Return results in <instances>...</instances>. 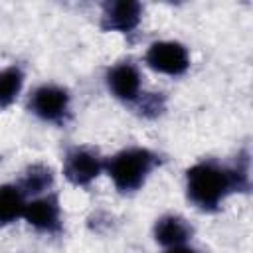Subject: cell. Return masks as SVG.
Here are the masks:
<instances>
[{
  "label": "cell",
  "instance_id": "52a82bcc",
  "mask_svg": "<svg viewBox=\"0 0 253 253\" xmlns=\"http://www.w3.org/2000/svg\"><path fill=\"white\" fill-rule=\"evenodd\" d=\"M24 217L30 225H34L40 231H59V204L55 196H45L32 200L24 208Z\"/></svg>",
  "mask_w": 253,
  "mask_h": 253
},
{
  "label": "cell",
  "instance_id": "7a4b0ae2",
  "mask_svg": "<svg viewBox=\"0 0 253 253\" xmlns=\"http://www.w3.org/2000/svg\"><path fill=\"white\" fill-rule=\"evenodd\" d=\"M154 162H156V156L150 150L126 148L109 160L107 170L121 192H132L142 186Z\"/></svg>",
  "mask_w": 253,
  "mask_h": 253
},
{
  "label": "cell",
  "instance_id": "3957f363",
  "mask_svg": "<svg viewBox=\"0 0 253 253\" xmlns=\"http://www.w3.org/2000/svg\"><path fill=\"white\" fill-rule=\"evenodd\" d=\"M146 63L154 71L166 75H182L190 65V57L186 47L178 42H156L146 51Z\"/></svg>",
  "mask_w": 253,
  "mask_h": 253
},
{
  "label": "cell",
  "instance_id": "5bb4252c",
  "mask_svg": "<svg viewBox=\"0 0 253 253\" xmlns=\"http://www.w3.org/2000/svg\"><path fill=\"white\" fill-rule=\"evenodd\" d=\"M166 253H196V251L190 249V247H180V245H176V247H172V249L166 251Z\"/></svg>",
  "mask_w": 253,
  "mask_h": 253
},
{
  "label": "cell",
  "instance_id": "30bf717a",
  "mask_svg": "<svg viewBox=\"0 0 253 253\" xmlns=\"http://www.w3.org/2000/svg\"><path fill=\"white\" fill-rule=\"evenodd\" d=\"M24 208H26L24 192L18 186H10V184L0 186V225L10 223L20 215H24Z\"/></svg>",
  "mask_w": 253,
  "mask_h": 253
},
{
  "label": "cell",
  "instance_id": "4fadbf2b",
  "mask_svg": "<svg viewBox=\"0 0 253 253\" xmlns=\"http://www.w3.org/2000/svg\"><path fill=\"white\" fill-rule=\"evenodd\" d=\"M162 107H164V99L160 95H146L144 101L140 103V113L146 117H154L162 111Z\"/></svg>",
  "mask_w": 253,
  "mask_h": 253
},
{
  "label": "cell",
  "instance_id": "5b68a950",
  "mask_svg": "<svg viewBox=\"0 0 253 253\" xmlns=\"http://www.w3.org/2000/svg\"><path fill=\"white\" fill-rule=\"evenodd\" d=\"M103 168L101 158L87 148H73L65 156L63 174L75 186H85L99 176Z\"/></svg>",
  "mask_w": 253,
  "mask_h": 253
},
{
  "label": "cell",
  "instance_id": "277c9868",
  "mask_svg": "<svg viewBox=\"0 0 253 253\" xmlns=\"http://www.w3.org/2000/svg\"><path fill=\"white\" fill-rule=\"evenodd\" d=\"M69 95L57 85H42L30 99V109L43 121H59L67 113Z\"/></svg>",
  "mask_w": 253,
  "mask_h": 253
},
{
  "label": "cell",
  "instance_id": "8992f818",
  "mask_svg": "<svg viewBox=\"0 0 253 253\" xmlns=\"http://www.w3.org/2000/svg\"><path fill=\"white\" fill-rule=\"evenodd\" d=\"M142 14V6L134 0H117L107 2L103 8V30H115V32H130L138 26Z\"/></svg>",
  "mask_w": 253,
  "mask_h": 253
},
{
  "label": "cell",
  "instance_id": "8fae6325",
  "mask_svg": "<svg viewBox=\"0 0 253 253\" xmlns=\"http://www.w3.org/2000/svg\"><path fill=\"white\" fill-rule=\"evenodd\" d=\"M24 73L20 67H6L0 71V107H8L20 93Z\"/></svg>",
  "mask_w": 253,
  "mask_h": 253
},
{
  "label": "cell",
  "instance_id": "9c48e42d",
  "mask_svg": "<svg viewBox=\"0 0 253 253\" xmlns=\"http://www.w3.org/2000/svg\"><path fill=\"white\" fill-rule=\"evenodd\" d=\"M190 233H192L190 225L178 215H164L154 225L156 241L162 245H168V247H176V245L184 243L190 237Z\"/></svg>",
  "mask_w": 253,
  "mask_h": 253
},
{
  "label": "cell",
  "instance_id": "7c38bea8",
  "mask_svg": "<svg viewBox=\"0 0 253 253\" xmlns=\"http://www.w3.org/2000/svg\"><path fill=\"white\" fill-rule=\"evenodd\" d=\"M53 182V174H51V168L43 166V164H34L32 168H28L24 180H22V186H18L22 192H32V194H38L42 190H47Z\"/></svg>",
  "mask_w": 253,
  "mask_h": 253
},
{
  "label": "cell",
  "instance_id": "6da1fadb",
  "mask_svg": "<svg viewBox=\"0 0 253 253\" xmlns=\"http://www.w3.org/2000/svg\"><path fill=\"white\" fill-rule=\"evenodd\" d=\"M188 198L202 210H215L219 202L233 190L249 188V174L245 168H221L213 162H200L188 170L186 176Z\"/></svg>",
  "mask_w": 253,
  "mask_h": 253
},
{
  "label": "cell",
  "instance_id": "ba28073f",
  "mask_svg": "<svg viewBox=\"0 0 253 253\" xmlns=\"http://www.w3.org/2000/svg\"><path fill=\"white\" fill-rule=\"evenodd\" d=\"M107 85L115 97L125 99V101H132L138 97V91H140V73L128 61L119 63L113 69H109Z\"/></svg>",
  "mask_w": 253,
  "mask_h": 253
}]
</instances>
